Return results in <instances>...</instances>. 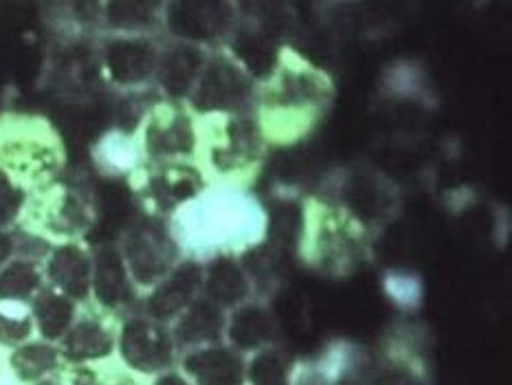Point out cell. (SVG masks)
<instances>
[{"label": "cell", "mask_w": 512, "mask_h": 385, "mask_svg": "<svg viewBox=\"0 0 512 385\" xmlns=\"http://www.w3.org/2000/svg\"><path fill=\"white\" fill-rule=\"evenodd\" d=\"M269 333V317L258 311V308H244L231 324V339L236 341L240 348H253L262 344V341L269 337Z\"/></svg>", "instance_id": "18"}, {"label": "cell", "mask_w": 512, "mask_h": 385, "mask_svg": "<svg viewBox=\"0 0 512 385\" xmlns=\"http://www.w3.org/2000/svg\"><path fill=\"white\" fill-rule=\"evenodd\" d=\"M159 55L146 40L121 38L108 42L106 47V69L110 77L121 86H132L143 80L157 69Z\"/></svg>", "instance_id": "3"}, {"label": "cell", "mask_w": 512, "mask_h": 385, "mask_svg": "<svg viewBox=\"0 0 512 385\" xmlns=\"http://www.w3.org/2000/svg\"><path fill=\"white\" fill-rule=\"evenodd\" d=\"M36 385H60V383L55 381V379H44V381H40V383H36Z\"/></svg>", "instance_id": "26"}, {"label": "cell", "mask_w": 512, "mask_h": 385, "mask_svg": "<svg viewBox=\"0 0 512 385\" xmlns=\"http://www.w3.org/2000/svg\"><path fill=\"white\" fill-rule=\"evenodd\" d=\"M200 278H203V271H200L198 264H183V267L178 269L170 280H165L159 286V291L152 295V315L159 319H170L181 313L200 286Z\"/></svg>", "instance_id": "6"}, {"label": "cell", "mask_w": 512, "mask_h": 385, "mask_svg": "<svg viewBox=\"0 0 512 385\" xmlns=\"http://www.w3.org/2000/svg\"><path fill=\"white\" fill-rule=\"evenodd\" d=\"M11 251H14V242H11V238L7 234H0V264L7 262Z\"/></svg>", "instance_id": "24"}, {"label": "cell", "mask_w": 512, "mask_h": 385, "mask_svg": "<svg viewBox=\"0 0 512 385\" xmlns=\"http://www.w3.org/2000/svg\"><path fill=\"white\" fill-rule=\"evenodd\" d=\"M247 293V284L242 280V273L236 269V264L229 260L218 262L209 275V295L216 302L233 304Z\"/></svg>", "instance_id": "17"}, {"label": "cell", "mask_w": 512, "mask_h": 385, "mask_svg": "<svg viewBox=\"0 0 512 385\" xmlns=\"http://www.w3.org/2000/svg\"><path fill=\"white\" fill-rule=\"evenodd\" d=\"M251 381L255 385H284V368L275 355H262L253 361Z\"/></svg>", "instance_id": "22"}, {"label": "cell", "mask_w": 512, "mask_h": 385, "mask_svg": "<svg viewBox=\"0 0 512 385\" xmlns=\"http://www.w3.org/2000/svg\"><path fill=\"white\" fill-rule=\"evenodd\" d=\"M203 58L192 47H176L163 55L159 66V80L172 95H185L200 73Z\"/></svg>", "instance_id": "10"}, {"label": "cell", "mask_w": 512, "mask_h": 385, "mask_svg": "<svg viewBox=\"0 0 512 385\" xmlns=\"http://www.w3.org/2000/svg\"><path fill=\"white\" fill-rule=\"evenodd\" d=\"M121 355L135 370L157 372L170 363L172 344L159 326L146 319H132L121 333Z\"/></svg>", "instance_id": "1"}, {"label": "cell", "mask_w": 512, "mask_h": 385, "mask_svg": "<svg viewBox=\"0 0 512 385\" xmlns=\"http://www.w3.org/2000/svg\"><path fill=\"white\" fill-rule=\"evenodd\" d=\"M110 352H113V335L93 319L80 322L64 337V355L73 361L102 359Z\"/></svg>", "instance_id": "11"}, {"label": "cell", "mask_w": 512, "mask_h": 385, "mask_svg": "<svg viewBox=\"0 0 512 385\" xmlns=\"http://www.w3.org/2000/svg\"><path fill=\"white\" fill-rule=\"evenodd\" d=\"M157 385H187L183 379L174 377V374H168V377H163L157 381Z\"/></svg>", "instance_id": "25"}, {"label": "cell", "mask_w": 512, "mask_h": 385, "mask_svg": "<svg viewBox=\"0 0 512 385\" xmlns=\"http://www.w3.org/2000/svg\"><path fill=\"white\" fill-rule=\"evenodd\" d=\"M247 93L249 84L242 77V73L227 62H216L200 77L194 102L203 110H225L240 106Z\"/></svg>", "instance_id": "4"}, {"label": "cell", "mask_w": 512, "mask_h": 385, "mask_svg": "<svg viewBox=\"0 0 512 385\" xmlns=\"http://www.w3.org/2000/svg\"><path fill=\"white\" fill-rule=\"evenodd\" d=\"M225 5H174L170 14V29L185 38H211L225 27L229 16H220Z\"/></svg>", "instance_id": "8"}, {"label": "cell", "mask_w": 512, "mask_h": 385, "mask_svg": "<svg viewBox=\"0 0 512 385\" xmlns=\"http://www.w3.org/2000/svg\"><path fill=\"white\" fill-rule=\"evenodd\" d=\"M18 207H20L18 192L9 185L5 176H0V227L14 218V214L18 212Z\"/></svg>", "instance_id": "23"}, {"label": "cell", "mask_w": 512, "mask_h": 385, "mask_svg": "<svg viewBox=\"0 0 512 385\" xmlns=\"http://www.w3.org/2000/svg\"><path fill=\"white\" fill-rule=\"evenodd\" d=\"M238 58L249 66V71L255 75H264L273 71L277 60V49L271 38L262 36V33H244L236 42H233Z\"/></svg>", "instance_id": "14"}, {"label": "cell", "mask_w": 512, "mask_h": 385, "mask_svg": "<svg viewBox=\"0 0 512 385\" xmlns=\"http://www.w3.org/2000/svg\"><path fill=\"white\" fill-rule=\"evenodd\" d=\"M157 5L152 3H110L108 22L117 29H141L152 22Z\"/></svg>", "instance_id": "20"}, {"label": "cell", "mask_w": 512, "mask_h": 385, "mask_svg": "<svg viewBox=\"0 0 512 385\" xmlns=\"http://www.w3.org/2000/svg\"><path fill=\"white\" fill-rule=\"evenodd\" d=\"M200 385H242V363L229 350H203L185 361Z\"/></svg>", "instance_id": "7"}, {"label": "cell", "mask_w": 512, "mask_h": 385, "mask_svg": "<svg viewBox=\"0 0 512 385\" xmlns=\"http://www.w3.org/2000/svg\"><path fill=\"white\" fill-rule=\"evenodd\" d=\"M93 286L97 300L106 306H119L128 300L130 284L124 260H121L115 249H102L95 262V278Z\"/></svg>", "instance_id": "9"}, {"label": "cell", "mask_w": 512, "mask_h": 385, "mask_svg": "<svg viewBox=\"0 0 512 385\" xmlns=\"http://www.w3.org/2000/svg\"><path fill=\"white\" fill-rule=\"evenodd\" d=\"M31 333V319L25 313H16L14 308L0 306V341L3 344H18Z\"/></svg>", "instance_id": "21"}, {"label": "cell", "mask_w": 512, "mask_h": 385, "mask_svg": "<svg viewBox=\"0 0 512 385\" xmlns=\"http://www.w3.org/2000/svg\"><path fill=\"white\" fill-rule=\"evenodd\" d=\"M40 284V273L36 264L27 260H16L0 271V302L25 300Z\"/></svg>", "instance_id": "13"}, {"label": "cell", "mask_w": 512, "mask_h": 385, "mask_svg": "<svg viewBox=\"0 0 512 385\" xmlns=\"http://www.w3.org/2000/svg\"><path fill=\"white\" fill-rule=\"evenodd\" d=\"M33 313L40 333L47 339H60L73 322V302L66 295L42 291L33 302Z\"/></svg>", "instance_id": "12"}, {"label": "cell", "mask_w": 512, "mask_h": 385, "mask_svg": "<svg viewBox=\"0 0 512 385\" xmlns=\"http://www.w3.org/2000/svg\"><path fill=\"white\" fill-rule=\"evenodd\" d=\"M192 128L187 119H172L170 124H154L148 132V148L154 154H174L192 150Z\"/></svg>", "instance_id": "16"}, {"label": "cell", "mask_w": 512, "mask_h": 385, "mask_svg": "<svg viewBox=\"0 0 512 385\" xmlns=\"http://www.w3.org/2000/svg\"><path fill=\"white\" fill-rule=\"evenodd\" d=\"M55 366H58V352L47 344L22 346L11 355V368L25 381L40 379L42 374L51 372Z\"/></svg>", "instance_id": "15"}, {"label": "cell", "mask_w": 512, "mask_h": 385, "mask_svg": "<svg viewBox=\"0 0 512 385\" xmlns=\"http://www.w3.org/2000/svg\"><path fill=\"white\" fill-rule=\"evenodd\" d=\"M49 278L66 297L84 300L93 284L91 260L77 245H64L49 260Z\"/></svg>", "instance_id": "5"}, {"label": "cell", "mask_w": 512, "mask_h": 385, "mask_svg": "<svg viewBox=\"0 0 512 385\" xmlns=\"http://www.w3.org/2000/svg\"><path fill=\"white\" fill-rule=\"evenodd\" d=\"M172 258L174 249L159 227L141 225L128 236L126 260L137 282L150 284L159 280L168 271Z\"/></svg>", "instance_id": "2"}, {"label": "cell", "mask_w": 512, "mask_h": 385, "mask_svg": "<svg viewBox=\"0 0 512 385\" xmlns=\"http://www.w3.org/2000/svg\"><path fill=\"white\" fill-rule=\"evenodd\" d=\"M218 330L220 317L216 308H211L209 304H198L183 317L181 326H178V339L187 344V341L216 337Z\"/></svg>", "instance_id": "19"}]
</instances>
